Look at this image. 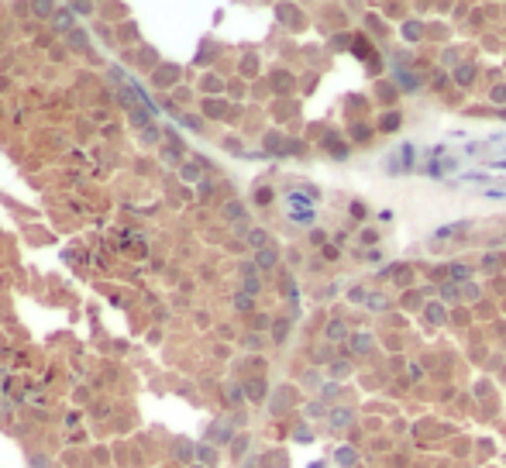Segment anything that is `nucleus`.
<instances>
[{
	"instance_id": "obj_1",
	"label": "nucleus",
	"mask_w": 506,
	"mask_h": 468,
	"mask_svg": "<svg viewBox=\"0 0 506 468\" xmlns=\"http://www.w3.org/2000/svg\"><path fill=\"white\" fill-rule=\"evenodd\" d=\"M289 203H293V210H289V217H293V220H300V224H310V220H313V210H310V207H303V200H300V197H289Z\"/></svg>"
},
{
	"instance_id": "obj_2",
	"label": "nucleus",
	"mask_w": 506,
	"mask_h": 468,
	"mask_svg": "<svg viewBox=\"0 0 506 468\" xmlns=\"http://www.w3.org/2000/svg\"><path fill=\"white\" fill-rule=\"evenodd\" d=\"M461 231H468V224H451V227H441V231H437V238H451V234H461Z\"/></svg>"
},
{
	"instance_id": "obj_3",
	"label": "nucleus",
	"mask_w": 506,
	"mask_h": 468,
	"mask_svg": "<svg viewBox=\"0 0 506 468\" xmlns=\"http://www.w3.org/2000/svg\"><path fill=\"white\" fill-rule=\"evenodd\" d=\"M396 124H400V114H389V117L382 121V131H396Z\"/></svg>"
},
{
	"instance_id": "obj_4",
	"label": "nucleus",
	"mask_w": 506,
	"mask_h": 468,
	"mask_svg": "<svg viewBox=\"0 0 506 468\" xmlns=\"http://www.w3.org/2000/svg\"><path fill=\"white\" fill-rule=\"evenodd\" d=\"M176 455H179V458H183V462H190V455H193V448H190V444H183V441H179V444H176Z\"/></svg>"
},
{
	"instance_id": "obj_5",
	"label": "nucleus",
	"mask_w": 506,
	"mask_h": 468,
	"mask_svg": "<svg viewBox=\"0 0 506 468\" xmlns=\"http://www.w3.org/2000/svg\"><path fill=\"white\" fill-rule=\"evenodd\" d=\"M272 262H276V252H262V255H258V265H265V268H269Z\"/></svg>"
},
{
	"instance_id": "obj_6",
	"label": "nucleus",
	"mask_w": 506,
	"mask_h": 468,
	"mask_svg": "<svg viewBox=\"0 0 506 468\" xmlns=\"http://www.w3.org/2000/svg\"><path fill=\"white\" fill-rule=\"evenodd\" d=\"M248 241H252V245H265V231H252Z\"/></svg>"
},
{
	"instance_id": "obj_7",
	"label": "nucleus",
	"mask_w": 506,
	"mask_h": 468,
	"mask_svg": "<svg viewBox=\"0 0 506 468\" xmlns=\"http://www.w3.org/2000/svg\"><path fill=\"white\" fill-rule=\"evenodd\" d=\"M451 275H455V279H465V275H468V268L461 265V262H455V268H451Z\"/></svg>"
},
{
	"instance_id": "obj_8",
	"label": "nucleus",
	"mask_w": 506,
	"mask_h": 468,
	"mask_svg": "<svg viewBox=\"0 0 506 468\" xmlns=\"http://www.w3.org/2000/svg\"><path fill=\"white\" fill-rule=\"evenodd\" d=\"M368 344H372L368 337H355V348H358V351H368Z\"/></svg>"
},
{
	"instance_id": "obj_9",
	"label": "nucleus",
	"mask_w": 506,
	"mask_h": 468,
	"mask_svg": "<svg viewBox=\"0 0 506 468\" xmlns=\"http://www.w3.org/2000/svg\"><path fill=\"white\" fill-rule=\"evenodd\" d=\"M472 79V69H458V83H468Z\"/></svg>"
},
{
	"instance_id": "obj_10",
	"label": "nucleus",
	"mask_w": 506,
	"mask_h": 468,
	"mask_svg": "<svg viewBox=\"0 0 506 468\" xmlns=\"http://www.w3.org/2000/svg\"><path fill=\"white\" fill-rule=\"evenodd\" d=\"M197 455H200V458H203V462H214V451H210V448H200V451H197Z\"/></svg>"
}]
</instances>
